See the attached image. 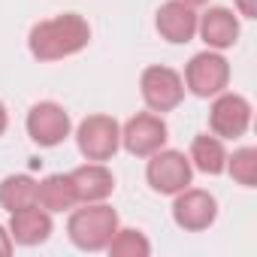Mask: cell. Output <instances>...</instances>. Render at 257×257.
<instances>
[{
    "instance_id": "cell-15",
    "label": "cell",
    "mask_w": 257,
    "mask_h": 257,
    "mask_svg": "<svg viewBox=\"0 0 257 257\" xmlns=\"http://www.w3.org/2000/svg\"><path fill=\"white\" fill-rule=\"evenodd\" d=\"M236 34H239L236 19H233L227 10H212V13H206V19H203V40H206L209 46L224 49V46H230V43L236 40Z\"/></svg>"
},
{
    "instance_id": "cell-18",
    "label": "cell",
    "mask_w": 257,
    "mask_h": 257,
    "mask_svg": "<svg viewBox=\"0 0 257 257\" xmlns=\"http://www.w3.org/2000/svg\"><path fill=\"white\" fill-rule=\"evenodd\" d=\"M233 179H239L242 185H254V179H257V152L245 149L233 158Z\"/></svg>"
},
{
    "instance_id": "cell-21",
    "label": "cell",
    "mask_w": 257,
    "mask_h": 257,
    "mask_svg": "<svg viewBox=\"0 0 257 257\" xmlns=\"http://www.w3.org/2000/svg\"><path fill=\"white\" fill-rule=\"evenodd\" d=\"M239 4H242V13L245 16H254V4H251V0H239Z\"/></svg>"
},
{
    "instance_id": "cell-11",
    "label": "cell",
    "mask_w": 257,
    "mask_h": 257,
    "mask_svg": "<svg viewBox=\"0 0 257 257\" xmlns=\"http://www.w3.org/2000/svg\"><path fill=\"white\" fill-rule=\"evenodd\" d=\"M215 218V200L203 191H191L176 203V221L188 230H203Z\"/></svg>"
},
{
    "instance_id": "cell-12",
    "label": "cell",
    "mask_w": 257,
    "mask_h": 257,
    "mask_svg": "<svg viewBox=\"0 0 257 257\" xmlns=\"http://www.w3.org/2000/svg\"><path fill=\"white\" fill-rule=\"evenodd\" d=\"M49 230H52V221H49V215H43L40 209L28 206V209L13 212V233H16L19 242H25V245L43 242V239L49 236Z\"/></svg>"
},
{
    "instance_id": "cell-10",
    "label": "cell",
    "mask_w": 257,
    "mask_h": 257,
    "mask_svg": "<svg viewBox=\"0 0 257 257\" xmlns=\"http://www.w3.org/2000/svg\"><path fill=\"white\" fill-rule=\"evenodd\" d=\"M158 31L170 40V43H188L197 31V19L185 4H167L158 13Z\"/></svg>"
},
{
    "instance_id": "cell-9",
    "label": "cell",
    "mask_w": 257,
    "mask_h": 257,
    "mask_svg": "<svg viewBox=\"0 0 257 257\" xmlns=\"http://www.w3.org/2000/svg\"><path fill=\"white\" fill-rule=\"evenodd\" d=\"M248 115H251V109L242 97H224L212 109V127L221 137H239L248 127Z\"/></svg>"
},
{
    "instance_id": "cell-13",
    "label": "cell",
    "mask_w": 257,
    "mask_h": 257,
    "mask_svg": "<svg viewBox=\"0 0 257 257\" xmlns=\"http://www.w3.org/2000/svg\"><path fill=\"white\" fill-rule=\"evenodd\" d=\"M70 179H73V188H76L79 200H100L112 191V176L103 167H82Z\"/></svg>"
},
{
    "instance_id": "cell-2",
    "label": "cell",
    "mask_w": 257,
    "mask_h": 257,
    "mask_svg": "<svg viewBox=\"0 0 257 257\" xmlns=\"http://www.w3.org/2000/svg\"><path fill=\"white\" fill-rule=\"evenodd\" d=\"M115 224H118V218H115L112 209L94 206V209H82V212L73 215L70 233H73V242H76L79 248H91V251H94V248H103V245L112 239Z\"/></svg>"
},
{
    "instance_id": "cell-17",
    "label": "cell",
    "mask_w": 257,
    "mask_h": 257,
    "mask_svg": "<svg viewBox=\"0 0 257 257\" xmlns=\"http://www.w3.org/2000/svg\"><path fill=\"white\" fill-rule=\"evenodd\" d=\"M194 161L203 173H221L224 167V152H221V143L218 140H209V137H200L194 143Z\"/></svg>"
},
{
    "instance_id": "cell-14",
    "label": "cell",
    "mask_w": 257,
    "mask_h": 257,
    "mask_svg": "<svg viewBox=\"0 0 257 257\" xmlns=\"http://www.w3.org/2000/svg\"><path fill=\"white\" fill-rule=\"evenodd\" d=\"M76 188H73V179H64V176H52L46 179L40 188H37V203H43L46 209L58 212V209H70L76 203Z\"/></svg>"
},
{
    "instance_id": "cell-6",
    "label": "cell",
    "mask_w": 257,
    "mask_h": 257,
    "mask_svg": "<svg viewBox=\"0 0 257 257\" xmlns=\"http://www.w3.org/2000/svg\"><path fill=\"white\" fill-rule=\"evenodd\" d=\"M149 182H152L158 191H164V194L182 191V188L191 182V167H188V161H185L179 152L158 155V158L149 164Z\"/></svg>"
},
{
    "instance_id": "cell-1",
    "label": "cell",
    "mask_w": 257,
    "mask_h": 257,
    "mask_svg": "<svg viewBox=\"0 0 257 257\" xmlns=\"http://www.w3.org/2000/svg\"><path fill=\"white\" fill-rule=\"evenodd\" d=\"M88 43V25L79 16H61L55 22H46L34 28L31 34V49L43 61H55L61 55H70Z\"/></svg>"
},
{
    "instance_id": "cell-7",
    "label": "cell",
    "mask_w": 257,
    "mask_h": 257,
    "mask_svg": "<svg viewBox=\"0 0 257 257\" xmlns=\"http://www.w3.org/2000/svg\"><path fill=\"white\" fill-rule=\"evenodd\" d=\"M164 140H167V127L155 115H137L124 131V146L134 155H152L164 146Z\"/></svg>"
},
{
    "instance_id": "cell-20",
    "label": "cell",
    "mask_w": 257,
    "mask_h": 257,
    "mask_svg": "<svg viewBox=\"0 0 257 257\" xmlns=\"http://www.w3.org/2000/svg\"><path fill=\"white\" fill-rule=\"evenodd\" d=\"M0 254H10V239H7L4 230H0Z\"/></svg>"
},
{
    "instance_id": "cell-19",
    "label": "cell",
    "mask_w": 257,
    "mask_h": 257,
    "mask_svg": "<svg viewBox=\"0 0 257 257\" xmlns=\"http://www.w3.org/2000/svg\"><path fill=\"white\" fill-rule=\"evenodd\" d=\"M112 254H149V242L143 236H137L134 230H124L118 242H112Z\"/></svg>"
},
{
    "instance_id": "cell-4",
    "label": "cell",
    "mask_w": 257,
    "mask_h": 257,
    "mask_svg": "<svg viewBox=\"0 0 257 257\" xmlns=\"http://www.w3.org/2000/svg\"><path fill=\"white\" fill-rule=\"evenodd\" d=\"M28 131H31V137H34L40 146H55V143H61V140L67 137L70 118H67V112H64L61 106H55V103H40V106H34V112H31V118H28Z\"/></svg>"
},
{
    "instance_id": "cell-22",
    "label": "cell",
    "mask_w": 257,
    "mask_h": 257,
    "mask_svg": "<svg viewBox=\"0 0 257 257\" xmlns=\"http://www.w3.org/2000/svg\"><path fill=\"white\" fill-rule=\"evenodd\" d=\"M4 127H7V112H4V106H0V134H4Z\"/></svg>"
},
{
    "instance_id": "cell-3",
    "label": "cell",
    "mask_w": 257,
    "mask_h": 257,
    "mask_svg": "<svg viewBox=\"0 0 257 257\" xmlns=\"http://www.w3.org/2000/svg\"><path fill=\"white\" fill-rule=\"evenodd\" d=\"M118 146V127L112 118H88L79 127V149L91 161H106Z\"/></svg>"
},
{
    "instance_id": "cell-8",
    "label": "cell",
    "mask_w": 257,
    "mask_h": 257,
    "mask_svg": "<svg viewBox=\"0 0 257 257\" xmlns=\"http://www.w3.org/2000/svg\"><path fill=\"white\" fill-rule=\"evenodd\" d=\"M188 85L200 97L221 91L227 85V64L218 55H197L188 67Z\"/></svg>"
},
{
    "instance_id": "cell-23",
    "label": "cell",
    "mask_w": 257,
    "mask_h": 257,
    "mask_svg": "<svg viewBox=\"0 0 257 257\" xmlns=\"http://www.w3.org/2000/svg\"><path fill=\"white\" fill-rule=\"evenodd\" d=\"M188 4H203V0H188Z\"/></svg>"
},
{
    "instance_id": "cell-5",
    "label": "cell",
    "mask_w": 257,
    "mask_h": 257,
    "mask_svg": "<svg viewBox=\"0 0 257 257\" xmlns=\"http://www.w3.org/2000/svg\"><path fill=\"white\" fill-rule=\"evenodd\" d=\"M143 94H146V100H149L152 109L164 112V109H173L182 100V82H179V76L173 70L152 67L143 76Z\"/></svg>"
},
{
    "instance_id": "cell-16",
    "label": "cell",
    "mask_w": 257,
    "mask_h": 257,
    "mask_svg": "<svg viewBox=\"0 0 257 257\" xmlns=\"http://www.w3.org/2000/svg\"><path fill=\"white\" fill-rule=\"evenodd\" d=\"M0 203H4L10 212H19V209H28L37 203V185L25 176H13L0 185Z\"/></svg>"
}]
</instances>
